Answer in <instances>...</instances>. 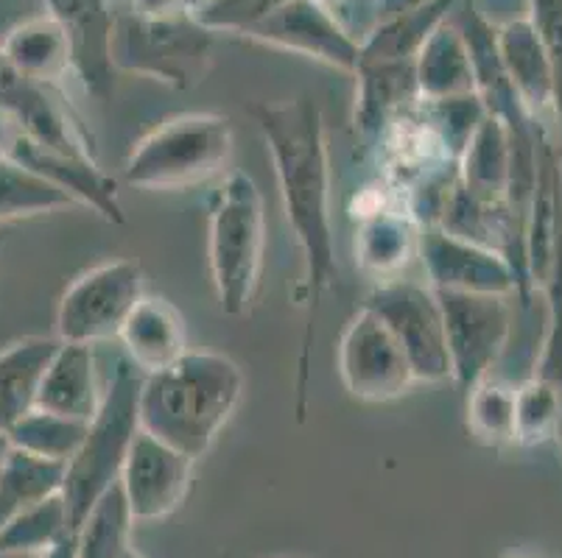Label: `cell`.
<instances>
[{
	"label": "cell",
	"mask_w": 562,
	"mask_h": 558,
	"mask_svg": "<svg viewBox=\"0 0 562 558\" xmlns=\"http://www.w3.org/2000/svg\"><path fill=\"white\" fill-rule=\"evenodd\" d=\"M0 110L18 121L20 132L29 140L50 151L95 160L93 148L70 112L50 95L48 87L18 73L3 54H0Z\"/></svg>",
	"instance_id": "obj_15"
},
{
	"label": "cell",
	"mask_w": 562,
	"mask_h": 558,
	"mask_svg": "<svg viewBox=\"0 0 562 558\" xmlns=\"http://www.w3.org/2000/svg\"><path fill=\"white\" fill-rule=\"evenodd\" d=\"M204 3H207V0H186V12H193V9L204 7Z\"/></svg>",
	"instance_id": "obj_41"
},
{
	"label": "cell",
	"mask_w": 562,
	"mask_h": 558,
	"mask_svg": "<svg viewBox=\"0 0 562 558\" xmlns=\"http://www.w3.org/2000/svg\"><path fill=\"white\" fill-rule=\"evenodd\" d=\"M87 424L79 419L59 417V413L43 411V408H34L32 413H25L7 436L12 442V447L25 449V453H34L40 458L59 460V464H68L76 453H79L81 442L87 436Z\"/></svg>",
	"instance_id": "obj_30"
},
{
	"label": "cell",
	"mask_w": 562,
	"mask_h": 558,
	"mask_svg": "<svg viewBox=\"0 0 562 558\" xmlns=\"http://www.w3.org/2000/svg\"><path fill=\"white\" fill-rule=\"evenodd\" d=\"M59 338H25L0 352V430L9 433L37 408L43 377L59 350Z\"/></svg>",
	"instance_id": "obj_23"
},
{
	"label": "cell",
	"mask_w": 562,
	"mask_h": 558,
	"mask_svg": "<svg viewBox=\"0 0 562 558\" xmlns=\"http://www.w3.org/2000/svg\"><path fill=\"white\" fill-rule=\"evenodd\" d=\"M322 3H330V0H322Z\"/></svg>",
	"instance_id": "obj_44"
},
{
	"label": "cell",
	"mask_w": 562,
	"mask_h": 558,
	"mask_svg": "<svg viewBox=\"0 0 562 558\" xmlns=\"http://www.w3.org/2000/svg\"><path fill=\"white\" fill-rule=\"evenodd\" d=\"M468 430L487 447L515 444V386L493 375L468 391Z\"/></svg>",
	"instance_id": "obj_31"
},
{
	"label": "cell",
	"mask_w": 562,
	"mask_h": 558,
	"mask_svg": "<svg viewBox=\"0 0 562 558\" xmlns=\"http://www.w3.org/2000/svg\"><path fill=\"white\" fill-rule=\"evenodd\" d=\"M132 525L135 520L117 480L76 528V558H121L132 547Z\"/></svg>",
	"instance_id": "obj_28"
},
{
	"label": "cell",
	"mask_w": 562,
	"mask_h": 558,
	"mask_svg": "<svg viewBox=\"0 0 562 558\" xmlns=\"http://www.w3.org/2000/svg\"><path fill=\"white\" fill-rule=\"evenodd\" d=\"M420 229L408 209H367L356 229V260L375 280H395L420 254Z\"/></svg>",
	"instance_id": "obj_20"
},
{
	"label": "cell",
	"mask_w": 562,
	"mask_h": 558,
	"mask_svg": "<svg viewBox=\"0 0 562 558\" xmlns=\"http://www.w3.org/2000/svg\"><path fill=\"white\" fill-rule=\"evenodd\" d=\"M266 249L263 198L252 176L233 171L211 204V276L224 316L249 314Z\"/></svg>",
	"instance_id": "obj_3"
},
{
	"label": "cell",
	"mask_w": 562,
	"mask_h": 558,
	"mask_svg": "<svg viewBox=\"0 0 562 558\" xmlns=\"http://www.w3.org/2000/svg\"><path fill=\"white\" fill-rule=\"evenodd\" d=\"M233 157L229 117L177 115L143 137L126 157L124 182L143 191H188L218 176Z\"/></svg>",
	"instance_id": "obj_5"
},
{
	"label": "cell",
	"mask_w": 562,
	"mask_h": 558,
	"mask_svg": "<svg viewBox=\"0 0 562 558\" xmlns=\"http://www.w3.org/2000/svg\"><path fill=\"white\" fill-rule=\"evenodd\" d=\"M9 160L29 168L37 176L48 179L59 191L68 193L79 207L93 209L104 221L115 224V227L126 224L124 204L117 198V182L110 173L101 171L99 162L90 160V157H70V153L63 151H50V148L20 135L12 153H9Z\"/></svg>",
	"instance_id": "obj_16"
},
{
	"label": "cell",
	"mask_w": 562,
	"mask_h": 558,
	"mask_svg": "<svg viewBox=\"0 0 562 558\" xmlns=\"http://www.w3.org/2000/svg\"><path fill=\"white\" fill-rule=\"evenodd\" d=\"M3 243H7V238H3V235H0V249H3Z\"/></svg>",
	"instance_id": "obj_43"
},
{
	"label": "cell",
	"mask_w": 562,
	"mask_h": 558,
	"mask_svg": "<svg viewBox=\"0 0 562 558\" xmlns=\"http://www.w3.org/2000/svg\"><path fill=\"white\" fill-rule=\"evenodd\" d=\"M289 0H207L204 7L193 9L191 14L202 29L211 34H238L244 37L252 25L263 23L269 14L278 12Z\"/></svg>",
	"instance_id": "obj_33"
},
{
	"label": "cell",
	"mask_w": 562,
	"mask_h": 558,
	"mask_svg": "<svg viewBox=\"0 0 562 558\" xmlns=\"http://www.w3.org/2000/svg\"><path fill=\"white\" fill-rule=\"evenodd\" d=\"M420 258L434 291L518 296V276L507 258L439 227L420 229Z\"/></svg>",
	"instance_id": "obj_13"
},
{
	"label": "cell",
	"mask_w": 562,
	"mask_h": 558,
	"mask_svg": "<svg viewBox=\"0 0 562 558\" xmlns=\"http://www.w3.org/2000/svg\"><path fill=\"white\" fill-rule=\"evenodd\" d=\"M247 112L272 153L285 221L297 238L305 263V324L300 338L297 383H294V419L303 424L308 419L316 319H319L322 299L339 280L334 224H330L328 132L322 110L305 95L289 101H252Z\"/></svg>",
	"instance_id": "obj_1"
},
{
	"label": "cell",
	"mask_w": 562,
	"mask_h": 558,
	"mask_svg": "<svg viewBox=\"0 0 562 558\" xmlns=\"http://www.w3.org/2000/svg\"><path fill=\"white\" fill-rule=\"evenodd\" d=\"M446 319L451 383L459 391L493 375L513 335V305L501 294H464V291H434Z\"/></svg>",
	"instance_id": "obj_8"
},
{
	"label": "cell",
	"mask_w": 562,
	"mask_h": 558,
	"mask_svg": "<svg viewBox=\"0 0 562 558\" xmlns=\"http://www.w3.org/2000/svg\"><path fill=\"white\" fill-rule=\"evenodd\" d=\"M244 37L269 48L308 56L345 73H356L359 68L361 39L352 37L350 29L322 0H289L263 23L252 25Z\"/></svg>",
	"instance_id": "obj_11"
},
{
	"label": "cell",
	"mask_w": 562,
	"mask_h": 558,
	"mask_svg": "<svg viewBox=\"0 0 562 558\" xmlns=\"http://www.w3.org/2000/svg\"><path fill=\"white\" fill-rule=\"evenodd\" d=\"M132 12L146 18H171L186 14V0H132Z\"/></svg>",
	"instance_id": "obj_35"
},
{
	"label": "cell",
	"mask_w": 562,
	"mask_h": 558,
	"mask_svg": "<svg viewBox=\"0 0 562 558\" xmlns=\"http://www.w3.org/2000/svg\"><path fill=\"white\" fill-rule=\"evenodd\" d=\"M560 433L562 394L538 375L515 386V444L540 447Z\"/></svg>",
	"instance_id": "obj_32"
},
{
	"label": "cell",
	"mask_w": 562,
	"mask_h": 558,
	"mask_svg": "<svg viewBox=\"0 0 562 558\" xmlns=\"http://www.w3.org/2000/svg\"><path fill=\"white\" fill-rule=\"evenodd\" d=\"M79 207L65 191L14 160H0V224Z\"/></svg>",
	"instance_id": "obj_29"
},
{
	"label": "cell",
	"mask_w": 562,
	"mask_h": 558,
	"mask_svg": "<svg viewBox=\"0 0 562 558\" xmlns=\"http://www.w3.org/2000/svg\"><path fill=\"white\" fill-rule=\"evenodd\" d=\"M529 20L543 43L554 79V115L562 126V0H529Z\"/></svg>",
	"instance_id": "obj_34"
},
{
	"label": "cell",
	"mask_w": 562,
	"mask_h": 558,
	"mask_svg": "<svg viewBox=\"0 0 562 558\" xmlns=\"http://www.w3.org/2000/svg\"><path fill=\"white\" fill-rule=\"evenodd\" d=\"M146 296V276L135 260L101 263L65 291L56 310V338L65 344L95 346L117 338L124 321Z\"/></svg>",
	"instance_id": "obj_7"
},
{
	"label": "cell",
	"mask_w": 562,
	"mask_h": 558,
	"mask_svg": "<svg viewBox=\"0 0 562 558\" xmlns=\"http://www.w3.org/2000/svg\"><path fill=\"white\" fill-rule=\"evenodd\" d=\"M244 394L241 366L218 352H193L140 380V430L173 449L202 458Z\"/></svg>",
	"instance_id": "obj_2"
},
{
	"label": "cell",
	"mask_w": 562,
	"mask_h": 558,
	"mask_svg": "<svg viewBox=\"0 0 562 558\" xmlns=\"http://www.w3.org/2000/svg\"><path fill=\"white\" fill-rule=\"evenodd\" d=\"M495 43H498L504 70H507L526 112L538 121L543 112H554V79H551L549 56H546L540 34L529 14L498 25Z\"/></svg>",
	"instance_id": "obj_19"
},
{
	"label": "cell",
	"mask_w": 562,
	"mask_h": 558,
	"mask_svg": "<svg viewBox=\"0 0 562 558\" xmlns=\"http://www.w3.org/2000/svg\"><path fill=\"white\" fill-rule=\"evenodd\" d=\"M43 558H76V539L70 536V539H65L63 545H56L54 550L45 553Z\"/></svg>",
	"instance_id": "obj_38"
},
{
	"label": "cell",
	"mask_w": 562,
	"mask_h": 558,
	"mask_svg": "<svg viewBox=\"0 0 562 558\" xmlns=\"http://www.w3.org/2000/svg\"><path fill=\"white\" fill-rule=\"evenodd\" d=\"M191 455L140 430L126 455L121 489L135 522L162 520L182 505L193 478Z\"/></svg>",
	"instance_id": "obj_12"
},
{
	"label": "cell",
	"mask_w": 562,
	"mask_h": 558,
	"mask_svg": "<svg viewBox=\"0 0 562 558\" xmlns=\"http://www.w3.org/2000/svg\"><path fill=\"white\" fill-rule=\"evenodd\" d=\"M104 391L99 386L93 346L87 344H59L43 386L37 394V408L59 417L90 422L99 411Z\"/></svg>",
	"instance_id": "obj_21"
},
{
	"label": "cell",
	"mask_w": 562,
	"mask_h": 558,
	"mask_svg": "<svg viewBox=\"0 0 562 558\" xmlns=\"http://www.w3.org/2000/svg\"><path fill=\"white\" fill-rule=\"evenodd\" d=\"M137 397H140V380L135 377V366L121 363L104 391L99 411L87 424L79 453L65 467L63 500L68 505L74 534L90 509L121 480L132 442L140 433Z\"/></svg>",
	"instance_id": "obj_4"
},
{
	"label": "cell",
	"mask_w": 562,
	"mask_h": 558,
	"mask_svg": "<svg viewBox=\"0 0 562 558\" xmlns=\"http://www.w3.org/2000/svg\"><path fill=\"white\" fill-rule=\"evenodd\" d=\"M0 558H43V556H34V553H0Z\"/></svg>",
	"instance_id": "obj_40"
},
{
	"label": "cell",
	"mask_w": 562,
	"mask_h": 558,
	"mask_svg": "<svg viewBox=\"0 0 562 558\" xmlns=\"http://www.w3.org/2000/svg\"><path fill=\"white\" fill-rule=\"evenodd\" d=\"M459 0H428L426 7L412 9L397 18L381 20L361 39V61H414L434 31L451 18Z\"/></svg>",
	"instance_id": "obj_25"
},
{
	"label": "cell",
	"mask_w": 562,
	"mask_h": 558,
	"mask_svg": "<svg viewBox=\"0 0 562 558\" xmlns=\"http://www.w3.org/2000/svg\"><path fill=\"white\" fill-rule=\"evenodd\" d=\"M65 467L59 460L40 458L34 453L12 447L0 464V525L29 505L63 494Z\"/></svg>",
	"instance_id": "obj_26"
},
{
	"label": "cell",
	"mask_w": 562,
	"mask_h": 558,
	"mask_svg": "<svg viewBox=\"0 0 562 558\" xmlns=\"http://www.w3.org/2000/svg\"><path fill=\"white\" fill-rule=\"evenodd\" d=\"M121 558H143V556H140V553L135 550V547H130V550H126L124 556H121Z\"/></svg>",
	"instance_id": "obj_42"
},
{
	"label": "cell",
	"mask_w": 562,
	"mask_h": 558,
	"mask_svg": "<svg viewBox=\"0 0 562 558\" xmlns=\"http://www.w3.org/2000/svg\"><path fill=\"white\" fill-rule=\"evenodd\" d=\"M0 54L12 61L18 73L45 87L59 84L65 76L74 73L70 43L50 14H37L14 25L0 45Z\"/></svg>",
	"instance_id": "obj_24"
},
{
	"label": "cell",
	"mask_w": 562,
	"mask_h": 558,
	"mask_svg": "<svg viewBox=\"0 0 562 558\" xmlns=\"http://www.w3.org/2000/svg\"><path fill=\"white\" fill-rule=\"evenodd\" d=\"M112 68L149 76L173 90L202 84L213 61V34L191 14L146 18L137 12L115 14L112 23Z\"/></svg>",
	"instance_id": "obj_6"
},
{
	"label": "cell",
	"mask_w": 562,
	"mask_h": 558,
	"mask_svg": "<svg viewBox=\"0 0 562 558\" xmlns=\"http://www.w3.org/2000/svg\"><path fill=\"white\" fill-rule=\"evenodd\" d=\"M45 14L59 23L70 43V65L87 95L110 101L115 92L112 68V12L110 0H43Z\"/></svg>",
	"instance_id": "obj_14"
},
{
	"label": "cell",
	"mask_w": 562,
	"mask_h": 558,
	"mask_svg": "<svg viewBox=\"0 0 562 558\" xmlns=\"http://www.w3.org/2000/svg\"><path fill=\"white\" fill-rule=\"evenodd\" d=\"M352 76H356L352 123L364 137L383 135L390 123L406 115L420 101L414 61H361Z\"/></svg>",
	"instance_id": "obj_18"
},
{
	"label": "cell",
	"mask_w": 562,
	"mask_h": 558,
	"mask_svg": "<svg viewBox=\"0 0 562 558\" xmlns=\"http://www.w3.org/2000/svg\"><path fill=\"white\" fill-rule=\"evenodd\" d=\"M381 316L406 355L417 383L451 380L446 319L434 288H420L403 280H386L364 301Z\"/></svg>",
	"instance_id": "obj_9"
},
{
	"label": "cell",
	"mask_w": 562,
	"mask_h": 558,
	"mask_svg": "<svg viewBox=\"0 0 562 558\" xmlns=\"http://www.w3.org/2000/svg\"><path fill=\"white\" fill-rule=\"evenodd\" d=\"M9 449H12V442H9V436L0 430V464H3V458L9 455Z\"/></svg>",
	"instance_id": "obj_39"
},
{
	"label": "cell",
	"mask_w": 562,
	"mask_h": 558,
	"mask_svg": "<svg viewBox=\"0 0 562 558\" xmlns=\"http://www.w3.org/2000/svg\"><path fill=\"white\" fill-rule=\"evenodd\" d=\"M20 135H23V132H20L18 121H14L9 112L0 110V160H9V153H12Z\"/></svg>",
	"instance_id": "obj_36"
},
{
	"label": "cell",
	"mask_w": 562,
	"mask_h": 558,
	"mask_svg": "<svg viewBox=\"0 0 562 558\" xmlns=\"http://www.w3.org/2000/svg\"><path fill=\"white\" fill-rule=\"evenodd\" d=\"M115 341H121L130 363L146 375H157L188 352L186 321L171 301L143 296L124 321Z\"/></svg>",
	"instance_id": "obj_17"
},
{
	"label": "cell",
	"mask_w": 562,
	"mask_h": 558,
	"mask_svg": "<svg viewBox=\"0 0 562 558\" xmlns=\"http://www.w3.org/2000/svg\"><path fill=\"white\" fill-rule=\"evenodd\" d=\"M70 536H74V528H70L68 505H65L63 494H54L43 503L29 505L0 525V553L45 556Z\"/></svg>",
	"instance_id": "obj_27"
},
{
	"label": "cell",
	"mask_w": 562,
	"mask_h": 558,
	"mask_svg": "<svg viewBox=\"0 0 562 558\" xmlns=\"http://www.w3.org/2000/svg\"><path fill=\"white\" fill-rule=\"evenodd\" d=\"M417 90L423 101L462 99L476 92V73L470 59L468 43L451 18L434 31L414 59Z\"/></svg>",
	"instance_id": "obj_22"
},
{
	"label": "cell",
	"mask_w": 562,
	"mask_h": 558,
	"mask_svg": "<svg viewBox=\"0 0 562 558\" xmlns=\"http://www.w3.org/2000/svg\"><path fill=\"white\" fill-rule=\"evenodd\" d=\"M426 3L428 0H378L375 20L381 23V20L397 18V14H406V12H412V9H420V7H426Z\"/></svg>",
	"instance_id": "obj_37"
},
{
	"label": "cell",
	"mask_w": 562,
	"mask_h": 558,
	"mask_svg": "<svg viewBox=\"0 0 562 558\" xmlns=\"http://www.w3.org/2000/svg\"><path fill=\"white\" fill-rule=\"evenodd\" d=\"M339 377L347 394L361 402H390L417 383L390 327L367 305L341 335Z\"/></svg>",
	"instance_id": "obj_10"
}]
</instances>
